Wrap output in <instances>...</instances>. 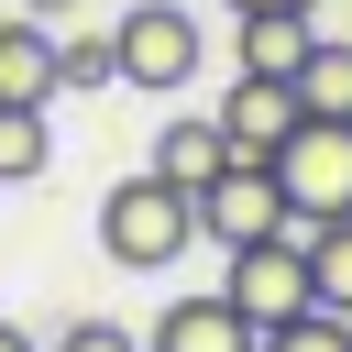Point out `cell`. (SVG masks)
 Here are the masks:
<instances>
[{
	"mask_svg": "<svg viewBox=\"0 0 352 352\" xmlns=\"http://www.w3.org/2000/svg\"><path fill=\"white\" fill-rule=\"evenodd\" d=\"M154 352H253V319L209 286V297H176V308L154 319Z\"/></svg>",
	"mask_w": 352,
	"mask_h": 352,
	"instance_id": "8",
	"label": "cell"
},
{
	"mask_svg": "<svg viewBox=\"0 0 352 352\" xmlns=\"http://www.w3.org/2000/svg\"><path fill=\"white\" fill-rule=\"evenodd\" d=\"M187 242H198V198H187V187H165L154 165H143V176H121V187L99 198V253H110L121 275H165Z\"/></svg>",
	"mask_w": 352,
	"mask_h": 352,
	"instance_id": "1",
	"label": "cell"
},
{
	"mask_svg": "<svg viewBox=\"0 0 352 352\" xmlns=\"http://www.w3.org/2000/svg\"><path fill=\"white\" fill-rule=\"evenodd\" d=\"M55 352H143V341H132L121 319H66V330H55Z\"/></svg>",
	"mask_w": 352,
	"mask_h": 352,
	"instance_id": "16",
	"label": "cell"
},
{
	"mask_svg": "<svg viewBox=\"0 0 352 352\" xmlns=\"http://www.w3.org/2000/svg\"><path fill=\"white\" fill-rule=\"evenodd\" d=\"M22 11H33L44 33H66V11H88V0H22Z\"/></svg>",
	"mask_w": 352,
	"mask_h": 352,
	"instance_id": "17",
	"label": "cell"
},
{
	"mask_svg": "<svg viewBox=\"0 0 352 352\" xmlns=\"http://www.w3.org/2000/svg\"><path fill=\"white\" fill-rule=\"evenodd\" d=\"M253 352H352V319L341 308H297V319L253 330Z\"/></svg>",
	"mask_w": 352,
	"mask_h": 352,
	"instance_id": "15",
	"label": "cell"
},
{
	"mask_svg": "<svg viewBox=\"0 0 352 352\" xmlns=\"http://www.w3.org/2000/svg\"><path fill=\"white\" fill-rule=\"evenodd\" d=\"M110 77H121L110 33H55V99H88V88H110Z\"/></svg>",
	"mask_w": 352,
	"mask_h": 352,
	"instance_id": "14",
	"label": "cell"
},
{
	"mask_svg": "<svg viewBox=\"0 0 352 352\" xmlns=\"http://www.w3.org/2000/svg\"><path fill=\"white\" fill-rule=\"evenodd\" d=\"M275 231H297V209H286L275 165H264V154H231V165L198 187V242L242 253V242H275Z\"/></svg>",
	"mask_w": 352,
	"mask_h": 352,
	"instance_id": "4",
	"label": "cell"
},
{
	"mask_svg": "<svg viewBox=\"0 0 352 352\" xmlns=\"http://www.w3.org/2000/svg\"><path fill=\"white\" fill-rule=\"evenodd\" d=\"M319 44V11H231V77H297Z\"/></svg>",
	"mask_w": 352,
	"mask_h": 352,
	"instance_id": "6",
	"label": "cell"
},
{
	"mask_svg": "<svg viewBox=\"0 0 352 352\" xmlns=\"http://www.w3.org/2000/svg\"><path fill=\"white\" fill-rule=\"evenodd\" d=\"M297 242H308V297L352 319V220H297Z\"/></svg>",
	"mask_w": 352,
	"mask_h": 352,
	"instance_id": "13",
	"label": "cell"
},
{
	"mask_svg": "<svg viewBox=\"0 0 352 352\" xmlns=\"http://www.w3.org/2000/svg\"><path fill=\"white\" fill-rule=\"evenodd\" d=\"M0 99H55V33L33 11H0Z\"/></svg>",
	"mask_w": 352,
	"mask_h": 352,
	"instance_id": "10",
	"label": "cell"
},
{
	"mask_svg": "<svg viewBox=\"0 0 352 352\" xmlns=\"http://www.w3.org/2000/svg\"><path fill=\"white\" fill-rule=\"evenodd\" d=\"M209 121H220L231 154H275V143L297 132V88H286V77H231V99H220Z\"/></svg>",
	"mask_w": 352,
	"mask_h": 352,
	"instance_id": "7",
	"label": "cell"
},
{
	"mask_svg": "<svg viewBox=\"0 0 352 352\" xmlns=\"http://www.w3.org/2000/svg\"><path fill=\"white\" fill-rule=\"evenodd\" d=\"M231 11H319V0H231Z\"/></svg>",
	"mask_w": 352,
	"mask_h": 352,
	"instance_id": "19",
	"label": "cell"
},
{
	"mask_svg": "<svg viewBox=\"0 0 352 352\" xmlns=\"http://www.w3.org/2000/svg\"><path fill=\"white\" fill-rule=\"evenodd\" d=\"M286 88H297V110H319V121H352V44H341V33H319V44H308V66H297Z\"/></svg>",
	"mask_w": 352,
	"mask_h": 352,
	"instance_id": "12",
	"label": "cell"
},
{
	"mask_svg": "<svg viewBox=\"0 0 352 352\" xmlns=\"http://www.w3.org/2000/svg\"><path fill=\"white\" fill-rule=\"evenodd\" d=\"M0 352H44V341H33V330H22V319H0Z\"/></svg>",
	"mask_w": 352,
	"mask_h": 352,
	"instance_id": "18",
	"label": "cell"
},
{
	"mask_svg": "<svg viewBox=\"0 0 352 352\" xmlns=\"http://www.w3.org/2000/svg\"><path fill=\"white\" fill-rule=\"evenodd\" d=\"M264 165H275V187H286L297 220H352V121L297 110V132H286Z\"/></svg>",
	"mask_w": 352,
	"mask_h": 352,
	"instance_id": "3",
	"label": "cell"
},
{
	"mask_svg": "<svg viewBox=\"0 0 352 352\" xmlns=\"http://www.w3.org/2000/svg\"><path fill=\"white\" fill-rule=\"evenodd\" d=\"M110 55H121V88L165 99V88H187V77L209 66V33H198V11H176V0H132V11L110 22Z\"/></svg>",
	"mask_w": 352,
	"mask_h": 352,
	"instance_id": "2",
	"label": "cell"
},
{
	"mask_svg": "<svg viewBox=\"0 0 352 352\" xmlns=\"http://www.w3.org/2000/svg\"><path fill=\"white\" fill-rule=\"evenodd\" d=\"M220 165H231V143H220V121H209V110H187V121H165V132H154V176H165V187H187V198H198Z\"/></svg>",
	"mask_w": 352,
	"mask_h": 352,
	"instance_id": "9",
	"label": "cell"
},
{
	"mask_svg": "<svg viewBox=\"0 0 352 352\" xmlns=\"http://www.w3.org/2000/svg\"><path fill=\"white\" fill-rule=\"evenodd\" d=\"M55 165V110L44 99H0V187H33Z\"/></svg>",
	"mask_w": 352,
	"mask_h": 352,
	"instance_id": "11",
	"label": "cell"
},
{
	"mask_svg": "<svg viewBox=\"0 0 352 352\" xmlns=\"http://www.w3.org/2000/svg\"><path fill=\"white\" fill-rule=\"evenodd\" d=\"M231 275H220V297L253 319V330H275V319H297V308H319L308 297V242L297 231H275V242H242V253H220Z\"/></svg>",
	"mask_w": 352,
	"mask_h": 352,
	"instance_id": "5",
	"label": "cell"
}]
</instances>
